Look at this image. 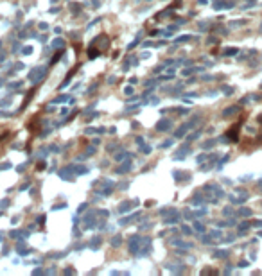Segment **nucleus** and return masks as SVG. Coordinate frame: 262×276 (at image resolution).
Masks as SVG:
<instances>
[{
  "instance_id": "obj_1",
  "label": "nucleus",
  "mask_w": 262,
  "mask_h": 276,
  "mask_svg": "<svg viewBox=\"0 0 262 276\" xmlns=\"http://www.w3.org/2000/svg\"><path fill=\"white\" fill-rule=\"evenodd\" d=\"M239 127H241V124H237L235 127H232V129L228 131V138H230V140H237V136H239Z\"/></svg>"
}]
</instances>
